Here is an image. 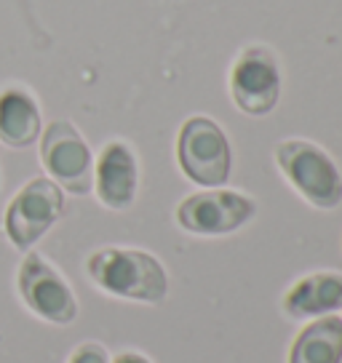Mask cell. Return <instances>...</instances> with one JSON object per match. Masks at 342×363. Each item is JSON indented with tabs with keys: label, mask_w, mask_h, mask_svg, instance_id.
<instances>
[{
	"label": "cell",
	"mask_w": 342,
	"mask_h": 363,
	"mask_svg": "<svg viewBox=\"0 0 342 363\" xmlns=\"http://www.w3.org/2000/svg\"><path fill=\"white\" fill-rule=\"evenodd\" d=\"M86 272L99 291L115 299L163 305L169 296V272L155 254L145 249L102 246L89 254Z\"/></svg>",
	"instance_id": "obj_1"
},
{
	"label": "cell",
	"mask_w": 342,
	"mask_h": 363,
	"mask_svg": "<svg viewBox=\"0 0 342 363\" xmlns=\"http://www.w3.org/2000/svg\"><path fill=\"white\" fill-rule=\"evenodd\" d=\"M273 160L286 184L310 208L334 211L342 203V171L337 160L313 139L289 136L273 147Z\"/></svg>",
	"instance_id": "obj_2"
},
{
	"label": "cell",
	"mask_w": 342,
	"mask_h": 363,
	"mask_svg": "<svg viewBox=\"0 0 342 363\" xmlns=\"http://www.w3.org/2000/svg\"><path fill=\"white\" fill-rule=\"evenodd\" d=\"M177 166L201 190L225 187L233 174V147L225 128L209 115H190L177 131Z\"/></svg>",
	"instance_id": "obj_3"
},
{
	"label": "cell",
	"mask_w": 342,
	"mask_h": 363,
	"mask_svg": "<svg viewBox=\"0 0 342 363\" xmlns=\"http://www.w3.org/2000/svg\"><path fill=\"white\" fill-rule=\"evenodd\" d=\"M230 102L249 118H265L281 102L284 72L281 62L263 43L243 45L228 72Z\"/></svg>",
	"instance_id": "obj_4"
},
{
	"label": "cell",
	"mask_w": 342,
	"mask_h": 363,
	"mask_svg": "<svg viewBox=\"0 0 342 363\" xmlns=\"http://www.w3.org/2000/svg\"><path fill=\"white\" fill-rule=\"evenodd\" d=\"M257 216V201L241 190L209 187L184 195L174 208L180 230L195 238H222L246 227Z\"/></svg>",
	"instance_id": "obj_5"
},
{
	"label": "cell",
	"mask_w": 342,
	"mask_h": 363,
	"mask_svg": "<svg viewBox=\"0 0 342 363\" xmlns=\"http://www.w3.org/2000/svg\"><path fill=\"white\" fill-rule=\"evenodd\" d=\"M65 214V190L48 177H35L6 206L3 230L13 249L30 251Z\"/></svg>",
	"instance_id": "obj_6"
},
{
	"label": "cell",
	"mask_w": 342,
	"mask_h": 363,
	"mask_svg": "<svg viewBox=\"0 0 342 363\" xmlns=\"http://www.w3.org/2000/svg\"><path fill=\"white\" fill-rule=\"evenodd\" d=\"M40 163L62 190L72 195L94 190V152L70 121H54L40 131Z\"/></svg>",
	"instance_id": "obj_7"
},
{
	"label": "cell",
	"mask_w": 342,
	"mask_h": 363,
	"mask_svg": "<svg viewBox=\"0 0 342 363\" xmlns=\"http://www.w3.org/2000/svg\"><path fill=\"white\" fill-rule=\"evenodd\" d=\"M16 289L24 307L46 323L67 326L78 318V299L65 281V275L38 251L24 254L16 275Z\"/></svg>",
	"instance_id": "obj_8"
},
{
	"label": "cell",
	"mask_w": 342,
	"mask_h": 363,
	"mask_svg": "<svg viewBox=\"0 0 342 363\" xmlns=\"http://www.w3.org/2000/svg\"><path fill=\"white\" fill-rule=\"evenodd\" d=\"M96 201L110 211H128L139 193V158L126 139L104 142L94 160Z\"/></svg>",
	"instance_id": "obj_9"
},
{
	"label": "cell",
	"mask_w": 342,
	"mask_h": 363,
	"mask_svg": "<svg viewBox=\"0 0 342 363\" xmlns=\"http://www.w3.org/2000/svg\"><path fill=\"white\" fill-rule=\"evenodd\" d=\"M342 310V272L313 270L297 278L281 296V313L292 320H313Z\"/></svg>",
	"instance_id": "obj_10"
},
{
	"label": "cell",
	"mask_w": 342,
	"mask_h": 363,
	"mask_svg": "<svg viewBox=\"0 0 342 363\" xmlns=\"http://www.w3.org/2000/svg\"><path fill=\"white\" fill-rule=\"evenodd\" d=\"M43 131L40 107L24 86H6L0 91V142L6 147L24 150L38 142Z\"/></svg>",
	"instance_id": "obj_11"
},
{
	"label": "cell",
	"mask_w": 342,
	"mask_h": 363,
	"mask_svg": "<svg viewBox=\"0 0 342 363\" xmlns=\"http://www.w3.org/2000/svg\"><path fill=\"white\" fill-rule=\"evenodd\" d=\"M286 363H342V318L321 315L308 320L289 345Z\"/></svg>",
	"instance_id": "obj_12"
},
{
	"label": "cell",
	"mask_w": 342,
	"mask_h": 363,
	"mask_svg": "<svg viewBox=\"0 0 342 363\" xmlns=\"http://www.w3.org/2000/svg\"><path fill=\"white\" fill-rule=\"evenodd\" d=\"M110 352L102 342H80L75 350L70 352L67 363H110Z\"/></svg>",
	"instance_id": "obj_13"
},
{
	"label": "cell",
	"mask_w": 342,
	"mask_h": 363,
	"mask_svg": "<svg viewBox=\"0 0 342 363\" xmlns=\"http://www.w3.org/2000/svg\"><path fill=\"white\" fill-rule=\"evenodd\" d=\"M110 363H153V361L137 350H123V352H118L115 358H110Z\"/></svg>",
	"instance_id": "obj_14"
},
{
	"label": "cell",
	"mask_w": 342,
	"mask_h": 363,
	"mask_svg": "<svg viewBox=\"0 0 342 363\" xmlns=\"http://www.w3.org/2000/svg\"><path fill=\"white\" fill-rule=\"evenodd\" d=\"M340 318H342V315H340Z\"/></svg>",
	"instance_id": "obj_15"
}]
</instances>
